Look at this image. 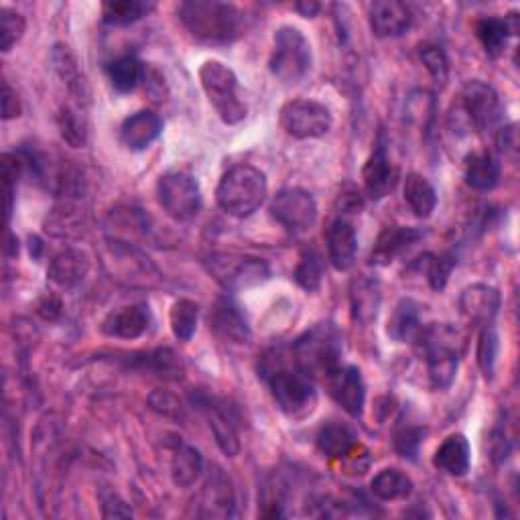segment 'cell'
Returning a JSON list of instances; mask_svg holds the SVG:
<instances>
[{
    "label": "cell",
    "mask_w": 520,
    "mask_h": 520,
    "mask_svg": "<svg viewBox=\"0 0 520 520\" xmlns=\"http://www.w3.org/2000/svg\"><path fill=\"white\" fill-rule=\"evenodd\" d=\"M179 21L193 39L212 45L232 43L246 29L244 13L220 0H187L179 7Z\"/></svg>",
    "instance_id": "1"
},
{
    "label": "cell",
    "mask_w": 520,
    "mask_h": 520,
    "mask_svg": "<svg viewBox=\"0 0 520 520\" xmlns=\"http://www.w3.org/2000/svg\"><path fill=\"white\" fill-rule=\"evenodd\" d=\"M263 376L269 382L277 407L289 419L301 421L313 415L317 407V390L313 386V380L303 370H299L297 366H285L281 362V356L277 362L275 358H265Z\"/></svg>",
    "instance_id": "2"
},
{
    "label": "cell",
    "mask_w": 520,
    "mask_h": 520,
    "mask_svg": "<svg viewBox=\"0 0 520 520\" xmlns=\"http://www.w3.org/2000/svg\"><path fill=\"white\" fill-rule=\"evenodd\" d=\"M344 338L340 330L330 321H321L311 325L291 346L293 362L299 370H303L309 378L321 376L325 378L342 362Z\"/></svg>",
    "instance_id": "3"
},
{
    "label": "cell",
    "mask_w": 520,
    "mask_h": 520,
    "mask_svg": "<svg viewBox=\"0 0 520 520\" xmlns=\"http://www.w3.org/2000/svg\"><path fill=\"white\" fill-rule=\"evenodd\" d=\"M267 175L252 165H236L228 169L218 187L216 202L222 212L232 218L252 216L267 200Z\"/></svg>",
    "instance_id": "4"
},
{
    "label": "cell",
    "mask_w": 520,
    "mask_h": 520,
    "mask_svg": "<svg viewBox=\"0 0 520 520\" xmlns=\"http://www.w3.org/2000/svg\"><path fill=\"white\" fill-rule=\"evenodd\" d=\"M460 334L449 323H431L419 332L421 352L427 362L429 382L435 390L449 388L460 366Z\"/></svg>",
    "instance_id": "5"
},
{
    "label": "cell",
    "mask_w": 520,
    "mask_h": 520,
    "mask_svg": "<svg viewBox=\"0 0 520 520\" xmlns=\"http://www.w3.org/2000/svg\"><path fill=\"white\" fill-rule=\"evenodd\" d=\"M313 51L307 37L291 25L275 31L269 59L271 74L285 86L299 84L311 70Z\"/></svg>",
    "instance_id": "6"
},
{
    "label": "cell",
    "mask_w": 520,
    "mask_h": 520,
    "mask_svg": "<svg viewBox=\"0 0 520 520\" xmlns=\"http://www.w3.org/2000/svg\"><path fill=\"white\" fill-rule=\"evenodd\" d=\"M453 118H455V130L474 128L478 133H490V130H496L502 120V102L498 92L482 80L468 82L462 88L460 106L455 108L449 120Z\"/></svg>",
    "instance_id": "7"
},
{
    "label": "cell",
    "mask_w": 520,
    "mask_h": 520,
    "mask_svg": "<svg viewBox=\"0 0 520 520\" xmlns=\"http://www.w3.org/2000/svg\"><path fill=\"white\" fill-rule=\"evenodd\" d=\"M206 269L226 291L252 289L265 285L271 279V267L267 260L236 252H216L208 256Z\"/></svg>",
    "instance_id": "8"
},
{
    "label": "cell",
    "mask_w": 520,
    "mask_h": 520,
    "mask_svg": "<svg viewBox=\"0 0 520 520\" xmlns=\"http://www.w3.org/2000/svg\"><path fill=\"white\" fill-rule=\"evenodd\" d=\"M202 88L226 124H238L246 118V104L238 94V78L222 61L210 59L200 68Z\"/></svg>",
    "instance_id": "9"
},
{
    "label": "cell",
    "mask_w": 520,
    "mask_h": 520,
    "mask_svg": "<svg viewBox=\"0 0 520 520\" xmlns=\"http://www.w3.org/2000/svg\"><path fill=\"white\" fill-rule=\"evenodd\" d=\"M157 200L171 220L183 224L200 214L202 189L193 175L185 171H169L157 181Z\"/></svg>",
    "instance_id": "10"
},
{
    "label": "cell",
    "mask_w": 520,
    "mask_h": 520,
    "mask_svg": "<svg viewBox=\"0 0 520 520\" xmlns=\"http://www.w3.org/2000/svg\"><path fill=\"white\" fill-rule=\"evenodd\" d=\"M279 122L293 139L307 141L328 135L334 126L330 108L317 100H291L281 108Z\"/></svg>",
    "instance_id": "11"
},
{
    "label": "cell",
    "mask_w": 520,
    "mask_h": 520,
    "mask_svg": "<svg viewBox=\"0 0 520 520\" xmlns=\"http://www.w3.org/2000/svg\"><path fill=\"white\" fill-rule=\"evenodd\" d=\"M271 216L289 232H307L317 222V202L303 187H285L271 202Z\"/></svg>",
    "instance_id": "12"
},
{
    "label": "cell",
    "mask_w": 520,
    "mask_h": 520,
    "mask_svg": "<svg viewBox=\"0 0 520 520\" xmlns=\"http://www.w3.org/2000/svg\"><path fill=\"white\" fill-rule=\"evenodd\" d=\"M330 397L352 419H360L366 405V384L362 372L356 366H338L323 378Z\"/></svg>",
    "instance_id": "13"
},
{
    "label": "cell",
    "mask_w": 520,
    "mask_h": 520,
    "mask_svg": "<svg viewBox=\"0 0 520 520\" xmlns=\"http://www.w3.org/2000/svg\"><path fill=\"white\" fill-rule=\"evenodd\" d=\"M399 179H401V171L393 161H390L388 147H386L384 139L380 137V141L376 143L374 151L370 153V157L362 169V181H364V189L368 193V198L370 200L386 198V195L395 191Z\"/></svg>",
    "instance_id": "14"
},
{
    "label": "cell",
    "mask_w": 520,
    "mask_h": 520,
    "mask_svg": "<svg viewBox=\"0 0 520 520\" xmlns=\"http://www.w3.org/2000/svg\"><path fill=\"white\" fill-rule=\"evenodd\" d=\"M151 328V309L147 303L124 305L106 315L100 330L108 338L137 340Z\"/></svg>",
    "instance_id": "15"
},
{
    "label": "cell",
    "mask_w": 520,
    "mask_h": 520,
    "mask_svg": "<svg viewBox=\"0 0 520 520\" xmlns=\"http://www.w3.org/2000/svg\"><path fill=\"white\" fill-rule=\"evenodd\" d=\"M423 236L425 230L417 226H386L374 242V248L370 252V265L388 267Z\"/></svg>",
    "instance_id": "16"
},
{
    "label": "cell",
    "mask_w": 520,
    "mask_h": 520,
    "mask_svg": "<svg viewBox=\"0 0 520 520\" xmlns=\"http://www.w3.org/2000/svg\"><path fill=\"white\" fill-rule=\"evenodd\" d=\"M90 267H92V263H90V256L86 250L65 248L51 258L47 277L55 287H59L63 291H72V289H78L86 281Z\"/></svg>",
    "instance_id": "17"
},
{
    "label": "cell",
    "mask_w": 520,
    "mask_h": 520,
    "mask_svg": "<svg viewBox=\"0 0 520 520\" xmlns=\"http://www.w3.org/2000/svg\"><path fill=\"white\" fill-rule=\"evenodd\" d=\"M210 328L212 332L230 344H248L252 334L250 325L240 311V307L230 297L216 299L212 311H210Z\"/></svg>",
    "instance_id": "18"
},
{
    "label": "cell",
    "mask_w": 520,
    "mask_h": 520,
    "mask_svg": "<svg viewBox=\"0 0 520 520\" xmlns=\"http://www.w3.org/2000/svg\"><path fill=\"white\" fill-rule=\"evenodd\" d=\"M413 25L411 9L401 0H376L370 7V29L378 39L405 35Z\"/></svg>",
    "instance_id": "19"
},
{
    "label": "cell",
    "mask_w": 520,
    "mask_h": 520,
    "mask_svg": "<svg viewBox=\"0 0 520 520\" xmlns=\"http://www.w3.org/2000/svg\"><path fill=\"white\" fill-rule=\"evenodd\" d=\"M325 244H328V258L336 271L346 273L356 265L358 234L350 220L336 218L325 232Z\"/></svg>",
    "instance_id": "20"
},
{
    "label": "cell",
    "mask_w": 520,
    "mask_h": 520,
    "mask_svg": "<svg viewBox=\"0 0 520 520\" xmlns=\"http://www.w3.org/2000/svg\"><path fill=\"white\" fill-rule=\"evenodd\" d=\"M502 307V295L496 287L476 283L462 291L460 295V311L462 315L476 325H492L498 311Z\"/></svg>",
    "instance_id": "21"
},
{
    "label": "cell",
    "mask_w": 520,
    "mask_h": 520,
    "mask_svg": "<svg viewBox=\"0 0 520 520\" xmlns=\"http://www.w3.org/2000/svg\"><path fill=\"white\" fill-rule=\"evenodd\" d=\"M163 133V120L151 110L128 116L120 126V141L128 151L141 153L149 149Z\"/></svg>",
    "instance_id": "22"
},
{
    "label": "cell",
    "mask_w": 520,
    "mask_h": 520,
    "mask_svg": "<svg viewBox=\"0 0 520 520\" xmlns=\"http://www.w3.org/2000/svg\"><path fill=\"white\" fill-rule=\"evenodd\" d=\"M193 403L198 405L204 411V415L208 417L210 429H212L216 443L222 449V453H226L228 458H234V455L240 451V439H238L236 427H234L232 419L228 417L226 409L204 393H200L198 397H193Z\"/></svg>",
    "instance_id": "23"
},
{
    "label": "cell",
    "mask_w": 520,
    "mask_h": 520,
    "mask_svg": "<svg viewBox=\"0 0 520 520\" xmlns=\"http://www.w3.org/2000/svg\"><path fill=\"white\" fill-rule=\"evenodd\" d=\"M433 466L453 478H462L470 472L472 466V447L466 435L453 433L449 435L435 451Z\"/></svg>",
    "instance_id": "24"
},
{
    "label": "cell",
    "mask_w": 520,
    "mask_h": 520,
    "mask_svg": "<svg viewBox=\"0 0 520 520\" xmlns=\"http://www.w3.org/2000/svg\"><path fill=\"white\" fill-rule=\"evenodd\" d=\"M500 163L490 151H474L466 157L464 177L476 191H492L500 183Z\"/></svg>",
    "instance_id": "25"
},
{
    "label": "cell",
    "mask_w": 520,
    "mask_h": 520,
    "mask_svg": "<svg viewBox=\"0 0 520 520\" xmlns=\"http://www.w3.org/2000/svg\"><path fill=\"white\" fill-rule=\"evenodd\" d=\"M315 443L325 458L344 460L346 455L358 445V437L350 425L340 421H330L319 429Z\"/></svg>",
    "instance_id": "26"
},
{
    "label": "cell",
    "mask_w": 520,
    "mask_h": 520,
    "mask_svg": "<svg viewBox=\"0 0 520 520\" xmlns=\"http://www.w3.org/2000/svg\"><path fill=\"white\" fill-rule=\"evenodd\" d=\"M382 295L380 285L374 279L360 277L352 285L350 293V307H352V319L360 325H370L380 311Z\"/></svg>",
    "instance_id": "27"
},
{
    "label": "cell",
    "mask_w": 520,
    "mask_h": 520,
    "mask_svg": "<svg viewBox=\"0 0 520 520\" xmlns=\"http://www.w3.org/2000/svg\"><path fill=\"white\" fill-rule=\"evenodd\" d=\"M421 332V307L413 299H401L388 317L386 334L395 342H409Z\"/></svg>",
    "instance_id": "28"
},
{
    "label": "cell",
    "mask_w": 520,
    "mask_h": 520,
    "mask_svg": "<svg viewBox=\"0 0 520 520\" xmlns=\"http://www.w3.org/2000/svg\"><path fill=\"white\" fill-rule=\"evenodd\" d=\"M202 472H204L202 453L193 445L177 443V447L173 449V458H171L173 484L179 488H189L200 480Z\"/></svg>",
    "instance_id": "29"
},
{
    "label": "cell",
    "mask_w": 520,
    "mask_h": 520,
    "mask_svg": "<svg viewBox=\"0 0 520 520\" xmlns=\"http://www.w3.org/2000/svg\"><path fill=\"white\" fill-rule=\"evenodd\" d=\"M145 70V63H141L135 55H120L106 65V76L116 92L130 94L143 84Z\"/></svg>",
    "instance_id": "30"
},
{
    "label": "cell",
    "mask_w": 520,
    "mask_h": 520,
    "mask_svg": "<svg viewBox=\"0 0 520 520\" xmlns=\"http://www.w3.org/2000/svg\"><path fill=\"white\" fill-rule=\"evenodd\" d=\"M403 193H405L407 206L411 208V212L417 218L425 220V218H429L435 212V208H437V191L431 185V181L427 177H423L421 173H409L405 177Z\"/></svg>",
    "instance_id": "31"
},
{
    "label": "cell",
    "mask_w": 520,
    "mask_h": 520,
    "mask_svg": "<svg viewBox=\"0 0 520 520\" xmlns=\"http://www.w3.org/2000/svg\"><path fill=\"white\" fill-rule=\"evenodd\" d=\"M413 488V480L397 468H386L378 472L370 482V492L382 502L407 500L413 494Z\"/></svg>",
    "instance_id": "32"
},
{
    "label": "cell",
    "mask_w": 520,
    "mask_h": 520,
    "mask_svg": "<svg viewBox=\"0 0 520 520\" xmlns=\"http://www.w3.org/2000/svg\"><path fill=\"white\" fill-rule=\"evenodd\" d=\"M151 11H155V3L145 0H110L102 5V19L112 27H128L145 19Z\"/></svg>",
    "instance_id": "33"
},
{
    "label": "cell",
    "mask_w": 520,
    "mask_h": 520,
    "mask_svg": "<svg viewBox=\"0 0 520 520\" xmlns=\"http://www.w3.org/2000/svg\"><path fill=\"white\" fill-rule=\"evenodd\" d=\"M455 263H458V260H455V254L451 252H441V254L425 252L415 260L413 267L425 275L433 291H443L447 287L451 271L455 269Z\"/></svg>",
    "instance_id": "34"
},
{
    "label": "cell",
    "mask_w": 520,
    "mask_h": 520,
    "mask_svg": "<svg viewBox=\"0 0 520 520\" xmlns=\"http://www.w3.org/2000/svg\"><path fill=\"white\" fill-rule=\"evenodd\" d=\"M512 35H516V33L510 29V23L506 17L504 19L484 17L476 23V37L480 39L484 51L490 57H500L506 51Z\"/></svg>",
    "instance_id": "35"
},
{
    "label": "cell",
    "mask_w": 520,
    "mask_h": 520,
    "mask_svg": "<svg viewBox=\"0 0 520 520\" xmlns=\"http://www.w3.org/2000/svg\"><path fill=\"white\" fill-rule=\"evenodd\" d=\"M200 321V305L191 299H179L173 303L169 311V323L171 332L177 340L187 342L193 338L195 330H198Z\"/></svg>",
    "instance_id": "36"
},
{
    "label": "cell",
    "mask_w": 520,
    "mask_h": 520,
    "mask_svg": "<svg viewBox=\"0 0 520 520\" xmlns=\"http://www.w3.org/2000/svg\"><path fill=\"white\" fill-rule=\"evenodd\" d=\"M57 126L63 141L74 149H82L88 143V120L84 112L72 106H63L57 114Z\"/></svg>",
    "instance_id": "37"
},
{
    "label": "cell",
    "mask_w": 520,
    "mask_h": 520,
    "mask_svg": "<svg viewBox=\"0 0 520 520\" xmlns=\"http://www.w3.org/2000/svg\"><path fill=\"white\" fill-rule=\"evenodd\" d=\"M206 498L208 502L204 506H208V514L212 516H230L232 514V506H234V492L230 488V480L222 474V470H218L208 486H206Z\"/></svg>",
    "instance_id": "38"
},
{
    "label": "cell",
    "mask_w": 520,
    "mask_h": 520,
    "mask_svg": "<svg viewBox=\"0 0 520 520\" xmlns=\"http://www.w3.org/2000/svg\"><path fill=\"white\" fill-rule=\"evenodd\" d=\"M295 283L307 291V293H313L321 287V281H323V263H321V256L319 252H315L313 248L305 250L299 258V265L295 269V275H293Z\"/></svg>",
    "instance_id": "39"
},
{
    "label": "cell",
    "mask_w": 520,
    "mask_h": 520,
    "mask_svg": "<svg viewBox=\"0 0 520 520\" xmlns=\"http://www.w3.org/2000/svg\"><path fill=\"white\" fill-rule=\"evenodd\" d=\"M0 167H3V191H5V214H7V224L11 222L13 208H15V198H17V183L19 177L25 169L23 159L15 153H5L0 159Z\"/></svg>",
    "instance_id": "40"
},
{
    "label": "cell",
    "mask_w": 520,
    "mask_h": 520,
    "mask_svg": "<svg viewBox=\"0 0 520 520\" xmlns=\"http://www.w3.org/2000/svg\"><path fill=\"white\" fill-rule=\"evenodd\" d=\"M419 59L423 61L425 70L429 72L435 86L443 88L449 80V61H447L445 51L435 43H423L419 47Z\"/></svg>",
    "instance_id": "41"
},
{
    "label": "cell",
    "mask_w": 520,
    "mask_h": 520,
    "mask_svg": "<svg viewBox=\"0 0 520 520\" xmlns=\"http://www.w3.org/2000/svg\"><path fill=\"white\" fill-rule=\"evenodd\" d=\"M27 29V21L21 13L5 7L0 11V49L3 53H9L23 37Z\"/></svg>",
    "instance_id": "42"
},
{
    "label": "cell",
    "mask_w": 520,
    "mask_h": 520,
    "mask_svg": "<svg viewBox=\"0 0 520 520\" xmlns=\"http://www.w3.org/2000/svg\"><path fill=\"white\" fill-rule=\"evenodd\" d=\"M498 354H500V338L492 325H486L478 342V364L488 380L494 376Z\"/></svg>",
    "instance_id": "43"
},
{
    "label": "cell",
    "mask_w": 520,
    "mask_h": 520,
    "mask_svg": "<svg viewBox=\"0 0 520 520\" xmlns=\"http://www.w3.org/2000/svg\"><path fill=\"white\" fill-rule=\"evenodd\" d=\"M423 437H425V431L421 427H407V429L397 433L395 447L403 455V458L415 460V455L419 453V447L423 443Z\"/></svg>",
    "instance_id": "44"
},
{
    "label": "cell",
    "mask_w": 520,
    "mask_h": 520,
    "mask_svg": "<svg viewBox=\"0 0 520 520\" xmlns=\"http://www.w3.org/2000/svg\"><path fill=\"white\" fill-rule=\"evenodd\" d=\"M21 112H23V106H21L17 92L11 88L9 82H3V118L15 120L21 116Z\"/></svg>",
    "instance_id": "45"
},
{
    "label": "cell",
    "mask_w": 520,
    "mask_h": 520,
    "mask_svg": "<svg viewBox=\"0 0 520 520\" xmlns=\"http://www.w3.org/2000/svg\"><path fill=\"white\" fill-rule=\"evenodd\" d=\"M149 403L155 411L159 413H165V415H171V413H179V403L175 401V397L167 395L165 390H157V393H153L149 397Z\"/></svg>",
    "instance_id": "46"
},
{
    "label": "cell",
    "mask_w": 520,
    "mask_h": 520,
    "mask_svg": "<svg viewBox=\"0 0 520 520\" xmlns=\"http://www.w3.org/2000/svg\"><path fill=\"white\" fill-rule=\"evenodd\" d=\"M61 299L55 297V295H45L39 305H37V313L45 319V321H55L61 317Z\"/></svg>",
    "instance_id": "47"
},
{
    "label": "cell",
    "mask_w": 520,
    "mask_h": 520,
    "mask_svg": "<svg viewBox=\"0 0 520 520\" xmlns=\"http://www.w3.org/2000/svg\"><path fill=\"white\" fill-rule=\"evenodd\" d=\"M496 143H498V149H500L502 153H512V151H516V124L498 128Z\"/></svg>",
    "instance_id": "48"
},
{
    "label": "cell",
    "mask_w": 520,
    "mask_h": 520,
    "mask_svg": "<svg viewBox=\"0 0 520 520\" xmlns=\"http://www.w3.org/2000/svg\"><path fill=\"white\" fill-rule=\"evenodd\" d=\"M295 11H297L301 17H305V19H313V17L319 15L321 5H319V3H313V0H303V3H297V5H295Z\"/></svg>",
    "instance_id": "49"
},
{
    "label": "cell",
    "mask_w": 520,
    "mask_h": 520,
    "mask_svg": "<svg viewBox=\"0 0 520 520\" xmlns=\"http://www.w3.org/2000/svg\"><path fill=\"white\" fill-rule=\"evenodd\" d=\"M5 254H7V256H17V254H19V240L13 236V232H7Z\"/></svg>",
    "instance_id": "50"
}]
</instances>
